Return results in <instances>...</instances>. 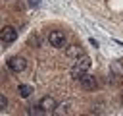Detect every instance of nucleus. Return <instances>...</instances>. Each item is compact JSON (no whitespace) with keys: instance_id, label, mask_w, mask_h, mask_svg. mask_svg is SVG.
Here are the masks:
<instances>
[{"instance_id":"1","label":"nucleus","mask_w":123,"mask_h":116,"mask_svg":"<svg viewBox=\"0 0 123 116\" xmlns=\"http://www.w3.org/2000/svg\"><path fill=\"white\" fill-rule=\"evenodd\" d=\"M88 68H90V58L83 54L81 58H77V60H75V64L71 66L69 73H71V77H73V79H79L85 72H88Z\"/></svg>"},{"instance_id":"2","label":"nucleus","mask_w":123,"mask_h":116,"mask_svg":"<svg viewBox=\"0 0 123 116\" xmlns=\"http://www.w3.org/2000/svg\"><path fill=\"white\" fill-rule=\"evenodd\" d=\"M48 43L54 46V48H63L67 39H65V33L63 31H50L48 35Z\"/></svg>"},{"instance_id":"3","label":"nucleus","mask_w":123,"mask_h":116,"mask_svg":"<svg viewBox=\"0 0 123 116\" xmlns=\"http://www.w3.org/2000/svg\"><path fill=\"white\" fill-rule=\"evenodd\" d=\"M8 68H10L12 72L19 73V72H23V70L27 68V60H25L23 56H10V58H8Z\"/></svg>"},{"instance_id":"4","label":"nucleus","mask_w":123,"mask_h":116,"mask_svg":"<svg viewBox=\"0 0 123 116\" xmlns=\"http://www.w3.org/2000/svg\"><path fill=\"white\" fill-rule=\"evenodd\" d=\"M17 39V31L12 27V25H6L0 29V41L2 43H13Z\"/></svg>"},{"instance_id":"5","label":"nucleus","mask_w":123,"mask_h":116,"mask_svg":"<svg viewBox=\"0 0 123 116\" xmlns=\"http://www.w3.org/2000/svg\"><path fill=\"white\" fill-rule=\"evenodd\" d=\"M38 108H40L42 112H54V110L58 108V102H56L54 97H42V99L38 101Z\"/></svg>"},{"instance_id":"6","label":"nucleus","mask_w":123,"mask_h":116,"mask_svg":"<svg viewBox=\"0 0 123 116\" xmlns=\"http://www.w3.org/2000/svg\"><path fill=\"white\" fill-rule=\"evenodd\" d=\"M79 81H81V87H83V89H86V91L96 89V77H94V75H90L88 72H85V73L79 77Z\"/></svg>"},{"instance_id":"7","label":"nucleus","mask_w":123,"mask_h":116,"mask_svg":"<svg viewBox=\"0 0 123 116\" xmlns=\"http://www.w3.org/2000/svg\"><path fill=\"white\" fill-rule=\"evenodd\" d=\"M110 72L115 77H123V60H113L111 66H110Z\"/></svg>"},{"instance_id":"8","label":"nucleus","mask_w":123,"mask_h":116,"mask_svg":"<svg viewBox=\"0 0 123 116\" xmlns=\"http://www.w3.org/2000/svg\"><path fill=\"white\" fill-rule=\"evenodd\" d=\"M65 54H67L69 58H77V56H83L85 52H83V48H81L79 44H69V46L65 48Z\"/></svg>"},{"instance_id":"9","label":"nucleus","mask_w":123,"mask_h":116,"mask_svg":"<svg viewBox=\"0 0 123 116\" xmlns=\"http://www.w3.org/2000/svg\"><path fill=\"white\" fill-rule=\"evenodd\" d=\"M17 91H19V95H21V97H25V99H27V97H31V93H33L31 85H25V83H21Z\"/></svg>"},{"instance_id":"10","label":"nucleus","mask_w":123,"mask_h":116,"mask_svg":"<svg viewBox=\"0 0 123 116\" xmlns=\"http://www.w3.org/2000/svg\"><path fill=\"white\" fill-rule=\"evenodd\" d=\"M6 106H8V99H6L4 95H0V110H4Z\"/></svg>"},{"instance_id":"11","label":"nucleus","mask_w":123,"mask_h":116,"mask_svg":"<svg viewBox=\"0 0 123 116\" xmlns=\"http://www.w3.org/2000/svg\"><path fill=\"white\" fill-rule=\"evenodd\" d=\"M90 44H92V46H98V41H96V39H92V37H90Z\"/></svg>"},{"instance_id":"12","label":"nucleus","mask_w":123,"mask_h":116,"mask_svg":"<svg viewBox=\"0 0 123 116\" xmlns=\"http://www.w3.org/2000/svg\"><path fill=\"white\" fill-rule=\"evenodd\" d=\"M29 4H33V6H38V0H29Z\"/></svg>"}]
</instances>
